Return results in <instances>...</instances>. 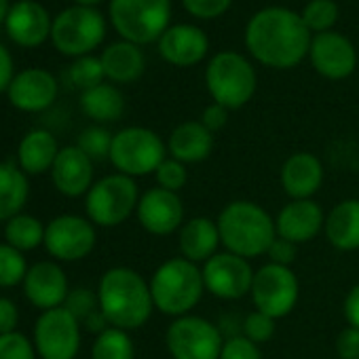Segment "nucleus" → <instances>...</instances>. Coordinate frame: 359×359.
I'll use <instances>...</instances> for the list:
<instances>
[{
  "mask_svg": "<svg viewBox=\"0 0 359 359\" xmlns=\"http://www.w3.org/2000/svg\"><path fill=\"white\" fill-rule=\"evenodd\" d=\"M311 30L300 13L285 7L258 11L245 28V45L256 62L275 70L298 66L311 49Z\"/></svg>",
  "mask_w": 359,
  "mask_h": 359,
  "instance_id": "obj_1",
  "label": "nucleus"
},
{
  "mask_svg": "<svg viewBox=\"0 0 359 359\" xmlns=\"http://www.w3.org/2000/svg\"><path fill=\"white\" fill-rule=\"evenodd\" d=\"M112 133L104 127H87L79 135V148L91 158V161H104L110 158V148H112Z\"/></svg>",
  "mask_w": 359,
  "mask_h": 359,
  "instance_id": "obj_36",
  "label": "nucleus"
},
{
  "mask_svg": "<svg viewBox=\"0 0 359 359\" xmlns=\"http://www.w3.org/2000/svg\"><path fill=\"white\" fill-rule=\"evenodd\" d=\"M34 344L43 359H74L81 348V321L66 306L43 311L34 327Z\"/></svg>",
  "mask_w": 359,
  "mask_h": 359,
  "instance_id": "obj_12",
  "label": "nucleus"
},
{
  "mask_svg": "<svg viewBox=\"0 0 359 359\" xmlns=\"http://www.w3.org/2000/svg\"><path fill=\"white\" fill-rule=\"evenodd\" d=\"M214 152V133L201 121L180 123L167 137V154L184 165H195Z\"/></svg>",
  "mask_w": 359,
  "mask_h": 359,
  "instance_id": "obj_25",
  "label": "nucleus"
},
{
  "mask_svg": "<svg viewBox=\"0 0 359 359\" xmlns=\"http://www.w3.org/2000/svg\"><path fill=\"white\" fill-rule=\"evenodd\" d=\"M167 142L146 127H127L114 133L110 148V163L129 177L150 175L167 158Z\"/></svg>",
  "mask_w": 359,
  "mask_h": 359,
  "instance_id": "obj_7",
  "label": "nucleus"
},
{
  "mask_svg": "<svg viewBox=\"0 0 359 359\" xmlns=\"http://www.w3.org/2000/svg\"><path fill=\"white\" fill-rule=\"evenodd\" d=\"M51 177L55 189L66 197L87 195L93 187V161L79 146H66L51 167Z\"/></svg>",
  "mask_w": 359,
  "mask_h": 359,
  "instance_id": "obj_21",
  "label": "nucleus"
},
{
  "mask_svg": "<svg viewBox=\"0 0 359 359\" xmlns=\"http://www.w3.org/2000/svg\"><path fill=\"white\" fill-rule=\"evenodd\" d=\"M20 321V311L13 300L0 298V334L15 332V325Z\"/></svg>",
  "mask_w": 359,
  "mask_h": 359,
  "instance_id": "obj_46",
  "label": "nucleus"
},
{
  "mask_svg": "<svg viewBox=\"0 0 359 359\" xmlns=\"http://www.w3.org/2000/svg\"><path fill=\"white\" fill-rule=\"evenodd\" d=\"M97 300L108 323L127 332L146 325L154 311L150 283L129 266H112L102 275Z\"/></svg>",
  "mask_w": 359,
  "mask_h": 359,
  "instance_id": "obj_2",
  "label": "nucleus"
},
{
  "mask_svg": "<svg viewBox=\"0 0 359 359\" xmlns=\"http://www.w3.org/2000/svg\"><path fill=\"white\" fill-rule=\"evenodd\" d=\"M323 163L313 152H294L281 165V189L290 201L313 199L323 184Z\"/></svg>",
  "mask_w": 359,
  "mask_h": 359,
  "instance_id": "obj_19",
  "label": "nucleus"
},
{
  "mask_svg": "<svg viewBox=\"0 0 359 359\" xmlns=\"http://www.w3.org/2000/svg\"><path fill=\"white\" fill-rule=\"evenodd\" d=\"M338 359H359V327L346 325L334 342Z\"/></svg>",
  "mask_w": 359,
  "mask_h": 359,
  "instance_id": "obj_43",
  "label": "nucleus"
},
{
  "mask_svg": "<svg viewBox=\"0 0 359 359\" xmlns=\"http://www.w3.org/2000/svg\"><path fill=\"white\" fill-rule=\"evenodd\" d=\"M140 191L135 180L123 173H110L91 187L85 199L87 218L95 226L112 229L123 224L135 214L140 203Z\"/></svg>",
  "mask_w": 359,
  "mask_h": 359,
  "instance_id": "obj_8",
  "label": "nucleus"
},
{
  "mask_svg": "<svg viewBox=\"0 0 359 359\" xmlns=\"http://www.w3.org/2000/svg\"><path fill=\"white\" fill-rule=\"evenodd\" d=\"M7 15H9V3L7 0H0V22L7 20Z\"/></svg>",
  "mask_w": 359,
  "mask_h": 359,
  "instance_id": "obj_50",
  "label": "nucleus"
},
{
  "mask_svg": "<svg viewBox=\"0 0 359 359\" xmlns=\"http://www.w3.org/2000/svg\"><path fill=\"white\" fill-rule=\"evenodd\" d=\"M74 3H79V7H91V5H97L100 0H74Z\"/></svg>",
  "mask_w": 359,
  "mask_h": 359,
  "instance_id": "obj_51",
  "label": "nucleus"
},
{
  "mask_svg": "<svg viewBox=\"0 0 359 359\" xmlns=\"http://www.w3.org/2000/svg\"><path fill=\"white\" fill-rule=\"evenodd\" d=\"M110 20L116 32L133 45L158 41L169 28V0H110Z\"/></svg>",
  "mask_w": 359,
  "mask_h": 359,
  "instance_id": "obj_6",
  "label": "nucleus"
},
{
  "mask_svg": "<svg viewBox=\"0 0 359 359\" xmlns=\"http://www.w3.org/2000/svg\"><path fill=\"white\" fill-rule=\"evenodd\" d=\"M70 81L74 87L83 89V91H89L97 85H102L104 81V66H102V60L97 57H91V55H85V57H79L72 66H70Z\"/></svg>",
  "mask_w": 359,
  "mask_h": 359,
  "instance_id": "obj_35",
  "label": "nucleus"
},
{
  "mask_svg": "<svg viewBox=\"0 0 359 359\" xmlns=\"http://www.w3.org/2000/svg\"><path fill=\"white\" fill-rule=\"evenodd\" d=\"M24 292L26 298L43 311L64 306L70 294L66 273L55 262H36L30 266L24 279Z\"/></svg>",
  "mask_w": 359,
  "mask_h": 359,
  "instance_id": "obj_20",
  "label": "nucleus"
},
{
  "mask_svg": "<svg viewBox=\"0 0 359 359\" xmlns=\"http://www.w3.org/2000/svg\"><path fill=\"white\" fill-rule=\"evenodd\" d=\"M91 359H135V344L127 330L108 327L95 336Z\"/></svg>",
  "mask_w": 359,
  "mask_h": 359,
  "instance_id": "obj_32",
  "label": "nucleus"
},
{
  "mask_svg": "<svg viewBox=\"0 0 359 359\" xmlns=\"http://www.w3.org/2000/svg\"><path fill=\"white\" fill-rule=\"evenodd\" d=\"M148 283L154 309L173 319L191 315L205 294L201 266L182 256L165 260Z\"/></svg>",
  "mask_w": 359,
  "mask_h": 359,
  "instance_id": "obj_4",
  "label": "nucleus"
},
{
  "mask_svg": "<svg viewBox=\"0 0 359 359\" xmlns=\"http://www.w3.org/2000/svg\"><path fill=\"white\" fill-rule=\"evenodd\" d=\"M205 85L212 100L226 110L243 108L256 93L258 79L254 66L235 51H222L212 57L205 70Z\"/></svg>",
  "mask_w": 359,
  "mask_h": 359,
  "instance_id": "obj_5",
  "label": "nucleus"
},
{
  "mask_svg": "<svg viewBox=\"0 0 359 359\" xmlns=\"http://www.w3.org/2000/svg\"><path fill=\"white\" fill-rule=\"evenodd\" d=\"M81 108L89 118H93L97 123H112L123 116L125 97L116 87L102 83L89 91H83Z\"/></svg>",
  "mask_w": 359,
  "mask_h": 359,
  "instance_id": "obj_30",
  "label": "nucleus"
},
{
  "mask_svg": "<svg viewBox=\"0 0 359 359\" xmlns=\"http://www.w3.org/2000/svg\"><path fill=\"white\" fill-rule=\"evenodd\" d=\"M57 97V81L53 74L32 68L18 74L9 87V100L24 112H41Z\"/></svg>",
  "mask_w": 359,
  "mask_h": 359,
  "instance_id": "obj_23",
  "label": "nucleus"
},
{
  "mask_svg": "<svg viewBox=\"0 0 359 359\" xmlns=\"http://www.w3.org/2000/svg\"><path fill=\"white\" fill-rule=\"evenodd\" d=\"M275 321H277V319H273L271 315H266V313L254 309L250 315H245L241 334H243L245 338H250L252 342H256V344H264V342H269V340L273 338V334H275Z\"/></svg>",
  "mask_w": 359,
  "mask_h": 359,
  "instance_id": "obj_38",
  "label": "nucleus"
},
{
  "mask_svg": "<svg viewBox=\"0 0 359 359\" xmlns=\"http://www.w3.org/2000/svg\"><path fill=\"white\" fill-rule=\"evenodd\" d=\"M224 334L218 323L201 315H184L165 330V346L171 359H220Z\"/></svg>",
  "mask_w": 359,
  "mask_h": 359,
  "instance_id": "obj_9",
  "label": "nucleus"
},
{
  "mask_svg": "<svg viewBox=\"0 0 359 359\" xmlns=\"http://www.w3.org/2000/svg\"><path fill=\"white\" fill-rule=\"evenodd\" d=\"M296 254H298V245H294L281 237H277L266 252L269 262L279 264V266H292V262L296 260Z\"/></svg>",
  "mask_w": 359,
  "mask_h": 359,
  "instance_id": "obj_44",
  "label": "nucleus"
},
{
  "mask_svg": "<svg viewBox=\"0 0 359 359\" xmlns=\"http://www.w3.org/2000/svg\"><path fill=\"white\" fill-rule=\"evenodd\" d=\"M85 327H87L89 332H93V334H102L104 330L110 327V323H108L106 315H104L102 309H100V311H95L93 315H89V317L85 319Z\"/></svg>",
  "mask_w": 359,
  "mask_h": 359,
  "instance_id": "obj_49",
  "label": "nucleus"
},
{
  "mask_svg": "<svg viewBox=\"0 0 359 359\" xmlns=\"http://www.w3.org/2000/svg\"><path fill=\"white\" fill-rule=\"evenodd\" d=\"M201 273H203L205 292H210L220 300H239L248 296L252 292V283L256 275L248 258H241L226 250L212 256L201 266Z\"/></svg>",
  "mask_w": 359,
  "mask_h": 359,
  "instance_id": "obj_13",
  "label": "nucleus"
},
{
  "mask_svg": "<svg viewBox=\"0 0 359 359\" xmlns=\"http://www.w3.org/2000/svg\"><path fill=\"white\" fill-rule=\"evenodd\" d=\"M7 243L20 252H30L45 243V226L39 218L28 214H18L5 226Z\"/></svg>",
  "mask_w": 359,
  "mask_h": 359,
  "instance_id": "obj_31",
  "label": "nucleus"
},
{
  "mask_svg": "<svg viewBox=\"0 0 359 359\" xmlns=\"http://www.w3.org/2000/svg\"><path fill=\"white\" fill-rule=\"evenodd\" d=\"M210 49V39L208 34L189 24H177L169 26L165 34L158 39V53L161 57L177 68H189L197 66L199 62L205 60Z\"/></svg>",
  "mask_w": 359,
  "mask_h": 359,
  "instance_id": "obj_18",
  "label": "nucleus"
},
{
  "mask_svg": "<svg viewBox=\"0 0 359 359\" xmlns=\"http://www.w3.org/2000/svg\"><path fill=\"white\" fill-rule=\"evenodd\" d=\"M64 306L81 321L85 323V319L89 315H93L95 311H100V300H97V292L89 290V287H76L68 294Z\"/></svg>",
  "mask_w": 359,
  "mask_h": 359,
  "instance_id": "obj_39",
  "label": "nucleus"
},
{
  "mask_svg": "<svg viewBox=\"0 0 359 359\" xmlns=\"http://www.w3.org/2000/svg\"><path fill=\"white\" fill-rule=\"evenodd\" d=\"M233 0H182L184 9L199 20H216L229 11Z\"/></svg>",
  "mask_w": 359,
  "mask_h": 359,
  "instance_id": "obj_42",
  "label": "nucleus"
},
{
  "mask_svg": "<svg viewBox=\"0 0 359 359\" xmlns=\"http://www.w3.org/2000/svg\"><path fill=\"white\" fill-rule=\"evenodd\" d=\"M30 195L28 175L15 163H0V222H9L20 214Z\"/></svg>",
  "mask_w": 359,
  "mask_h": 359,
  "instance_id": "obj_29",
  "label": "nucleus"
},
{
  "mask_svg": "<svg viewBox=\"0 0 359 359\" xmlns=\"http://www.w3.org/2000/svg\"><path fill=\"white\" fill-rule=\"evenodd\" d=\"M154 177H156V187L158 189H165L169 193L180 195V191L189 184V165L167 156L158 165V169L154 171Z\"/></svg>",
  "mask_w": 359,
  "mask_h": 359,
  "instance_id": "obj_37",
  "label": "nucleus"
},
{
  "mask_svg": "<svg viewBox=\"0 0 359 359\" xmlns=\"http://www.w3.org/2000/svg\"><path fill=\"white\" fill-rule=\"evenodd\" d=\"M220 231L218 222L208 216H195L189 218L182 229L177 231V250L180 256L189 262H195L203 266L212 256L220 252Z\"/></svg>",
  "mask_w": 359,
  "mask_h": 359,
  "instance_id": "obj_22",
  "label": "nucleus"
},
{
  "mask_svg": "<svg viewBox=\"0 0 359 359\" xmlns=\"http://www.w3.org/2000/svg\"><path fill=\"white\" fill-rule=\"evenodd\" d=\"M325 226V216L315 199L287 201L275 218L277 237L302 245L313 241Z\"/></svg>",
  "mask_w": 359,
  "mask_h": 359,
  "instance_id": "obj_17",
  "label": "nucleus"
},
{
  "mask_svg": "<svg viewBox=\"0 0 359 359\" xmlns=\"http://www.w3.org/2000/svg\"><path fill=\"white\" fill-rule=\"evenodd\" d=\"M13 60L11 53L0 45V91H5L13 83Z\"/></svg>",
  "mask_w": 359,
  "mask_h": 359,
  "instance_id": "obj_48",
  "label": "nucleus"
},
{
  "mask_svg": "<svg viewBox=\"0 0 359 359\" xmlns=\"http://www.w3.org/2000/svg\"><path fill=\"white\" fill-rule=\"evenodd\" d=\"M106 34L104 18L91 7H72L60 13L51 28V39L64 55H83L93 51Z\"/></svg>",
  "mask_w": 359,
  "mask_h": 359,
  "instance_id": "obj_11",
  "label": "nucleus"
},
{
  "mask_svg": "<svg viewBox=\"0 0 359 359\" xmlns=\"http://www.w3.org/2000/svg\"><path fill=\"white\" fill-rule=\"evenodd\" d=\"M300 18L311 32L323 34L330 32V28H334V24L338 22V5L334 0H311L302 9Z\"/></svg>",
  "mask_w": 359,
  "mask_h": 359,
  "instance_id": "obj_33",
  "label": "nucleus"
},
{
  "mask_svg": "<svg viewBox=\"0 0 359 359\" xmlns=\"http://www.w3.org/2000/svg\"><path fill=\"white\" fill-rule=\"evenodd\" d=\"M220 359H262V351H260V344L239 334V336L224 340Z\"/></svg>",
  "mask_w": 359,
  "mask_h": 359,
  "instance_id": "obj_41",
  "label": "nucleus"
},
{
  "mask_svg": "<svg viewBox=\"0 0 359 359\" xmlns=\"http://www.w3.org/2000/svg\"><path fill=\"white\" fill-rule=\"evenodd\" d=\"M57 154H60L57 140L45 129H34V131L26 133V137L22 140L20 150H18L20 167L26 175L45 173L47 169L53 167Z\"/></svg>",
  "mask_w": 359,
  "mask_h": 359,
  "instance_id": "obj_28",
  "label": "nucleus"
},
{
  "mask_svg": "<svg viewBox=\"0 0 359 359\" xmlns=\"http://www.w3.org/2000/svg\"><path fill=\"white\" fill-rule=\"evenodd\" d=\"M323 233L334 250L357 252L359 250V199H344L336 203L325 216Z\"/></svg>",
  "mask_w": 359,
  "mask_h": 359,
  "instance_id": "obj_26",
  "label": "nucleus"
},
{
  "mask_svg": "<svg viewBox=\"0 0 359 359\" xmlns=\"http://www.w3.org/2000/svg\"><path fill=\"white\" fill-rule=\"evenodd\" d=\"M140 226L154 237H169L177 233L187 222L184 203L177 193H169L165 189H150L140 197L135 210Z\"/></svg>",
  "mask_w": 359,
  "mask_h": 359,
  "instance_id": "obj_15",
  "label": "nucleus"
},
{
  "mask_svg": "<svg viewBox=\"0 0 359 359\" xmlns=\"http://www.w3.org/2000/svg\"><path fill=\"white\" fill-rule=\"evenodd\" d=\"M100 60L104 66V74L114 83H133L144 74L146 68L144 53L140 51V47L127 41L112 43L110 47H106Z\"/></svg>",
  "mask_w": 359,
  "mask_h": 359,
  "instance_id": "obj_27",
  "label": "nucleus"
},
{
  "mask_svg": "<svg viewBox=\"0 0 359 359\" xmlns=\"http://www.w3.org/2000/svg\"><path fill=\"white\" fill-rule=\"evenodd\" d=\"M28 275V264L24 252L11 248L9 243H0V287H11L24 281Z\"/></svg>",
  "mask_w": 359,
  "mask_h": 359,
  "instance_id": "obj_34",
  "label": "nucleus"
},
{
  "mask_svg": "<svg viewBox=\"0 0 359 359\" xmlns=\"http://www.w3.org/2000/svg\"><path fill=\"white\" fill-rule=\"evenodd\" d=\"M250 296L256 311H262L273 319H283L298 304L300 281L292 271V266H279L266 262L256 271Z\"/></svg>",
  "mask_w": 359,
  "mask_h": 359,
  "instance_id": "obj_10",
  "label": "nucleus"
},
{
  "mask_svg": "<svg viewBox=\"0 0 359 359\" xmlns=\"http://www.w3.org/2000/svg\"><path fill=\"white\" fill-rule=\"evenodd\" d=\"M216 222L222 248L248 260L266 256L271 243L277 239L273 216L254 201H231L222 208Z\"/></svg>",
  "mask_w": 359,
  "mask_h": 359,
  "instance_id": "obj_3",
  "label": "nucleus"
},
{
  "mask_svg": "<svg viewBox=\"0 0 359 359\" xmlns=\"http://www.w3.org/2000/svg\"><path fill=\"white\" fill-rule=\"evenodd\" d=\"M95 224L89 218L64 214L51 220L45 229L47 252L64 262L87 258L95 248Z\"/></svg>",
  "mask_w": 359,
  "mask_h": 359,
  "instance_id": "obj_14",
  "label": "nucleus"
},
{
  "mask_svg": "<svg viewBox=\"0 0 359 359\" xmlns=\"http://www.w3.org/2000/svg\"><path fill=\"white\" fill-rule=\"evenodd\" d=\"M0 359H34V346L20 332L0 334Z\"/></svg>",
  "mask_w": 359,
  "mask_h": 359,
  "instance_id": "obj_40",
  "label": "nucleus"
},
{
  "mask_svg": "<svg viewBox=\"0 0 359 359\" xmlns=\"http://www.w3.org/2000/svg\"><path fill=\"white\" fill-rule=\"evenodd\" d=\"M212 133H216V131H220V129H224L226 127V123H229V110L224 108V106H220V104H210L203 112H201V118H199Z\"/></svg>",
  "mask_w": 359,
  "mask_h": 359,
  "instance_id": "obj_45",
  "label": "nucleus"
},
{
  "mask_svg": "<svg viewBox=\"0 0 359 359\" xmlns=\"http://www.w3.org/2000/svg\"><path fill=\"white\" fill-rule=\"evenodd\" d=\"M342 313H344V319L351 327H359V283H355L348 290V294L344 296Z\"/></svg>",
  "mask_w": 359,
  "mask_h": 359,
  "instance_id": "obj_47",
  "label": "nucleus"
},
{
  "mask_svg": "<svg viewBox=\"0 0 359 359\" xmlns=\"http://www.w3.org/2000/svg\"><path fill=\"white\" fill-rule=\"evenodd\" d=\"M309 57L313 68L330 81L348 79L357 68V51L353 43L338 32H323L311 41Z\"/></svg>",
  "mask_w": 359,
  "mask_h": 359,
  "instance_id": "obj_16",
  "label": "nucleus"
},
{
  "mask_svg": "<svg viewBox=\"0 0 359 359\" xmlns=\"http://www.w3.org/2000/svg\"><path fill=\"white\" fill-rule=\"evenodd\" d=\"M7 34L22 47H39L51 34V22L45 7L34 0H22L7 15Z\"/></svg>",
  "mask_w": 359,
  "mask_h": 359,
  "instance_id": "obj_24",
  "label": "nucleus"
}]
</instances>
